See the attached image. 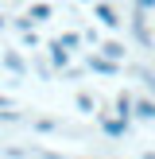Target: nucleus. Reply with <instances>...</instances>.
<instances>
[{
  "mask_svg": "<svg viewBox=\"0 0 155 159\" xmlns=\"http://www.w3.org/2000/svg\"><path fill=\"white\" fill-rule=\"evenodd\" d=\"M93 16H97V20L105 23L108 31H120V27H124V20L116 16V8L108 4V0H97V4H93Z\"/></svg>",
  "mask_w": 155,
  "mask_h": 159,
  "instance_id": "1",
  "label": "nucleus"
},
{
  "mask_svg": "<svg viewBox=\"0 0 155 159\" xmlns=\"http://www.w3.org/2000/svg\"><path fill=\"white\" fill-rule=\"evenodd\" d=\"M89 70H93V74L113 78V74H120V70H124V62H113L108 54H89Z\"/></svg>",
  "mask_w": 155,
  "mask_h": 159,
  "instance_id": "2",
  "label": "nucleus"
},
{
  "mask_svg": "<svg viewBox=\"0 0 155 159\" xmlns=\"http://www.w3.org/2000/svg\"><path fill=\"white\" fill-rule=\"evenodd\" d=\"M132 35H136L140 47H151V31H147V12L144 8H136V16H132Z\"/></svg>",
  "mask_w": 155,
  "mask_h": 159,
  "instance_id": "3",
  "label": "nucleus"
},
{
  "mask_svg": "<svg viewBox=\"0 0 155 159\" xmlns=\"http://www.w3.org/2000/svg\"><path fill=\"white\" fill-rule=\"evenodd\" d=\"M101 128H105V136L120 140L124 132H128V120H124V116H105V120H101Z\"/></svg>",
  "mask_w": 155,
  "mask_h": 159,
  "instance_id": "4",
  "label": "nucleus"
},
{
  "mask_svg": "<svg viewBox=\"0 0 155 159\" xmlns=\"http://www.w3.org/2000/svg\"><path fill=\"white\" fill-rule=\"evenodd\" d=\"M101 54H108L113 62H124V58H128V51H124L120 39H108V43H101Z\"/></svg>",
  "mask_w": 155,
  "mask_h": 159,
  "instance_id": "5",
  "label": "nucleus"
},
{
  "mask_svg": "<svg viewBox=\"0 0 155 159\" xmlns=\"http://www.w3.org/2000/svg\"><path fill=\"white\" fill-rule=\"evenodd\" d=\"M116 116H124V120H132V116H136V97H128V93H120V97H116Z\"/></svg>",
  "mask_w": 155,
  "mask_h": 159,
  "instance_id": "6",
  "label": "nucleus"
},
{
  "mask_svg": "<svg viewBox=\"0 0 155 159\" xmlns=\"http://www.w3.org/2000/svg\"><path fill=\"white\" fill-rule=\"evenodd\" d=\"M46 51H51V62H54V66H58V70H62V66H66V62H70V51H66V47L58 43V39H54V43L46 47Z\"/></svg>",
  "mask_w": 155,
  "mask_h": 159,
  "instance_id": "7",
  "label": "nucleus"
},
{
  "mask_svg": "<svg viewBox=\"0 0 155 159\" xmlns=\"http://www.w3.org/2000/svg\"><path fill=\"white\" fill-rule=\"evenodd\" d=\"M4 66L12 70V74H20V78L27 74V62H23V58H20V54H16V51H4Z\"/></svg>",
  "mask_w": 155,
  "mask_h": 159,
  "instance_id": "8",
  "label": "nucleus"
},
{
  "mask_svg": "<svg viewBox=\"0 0 155 159\" xmlns=\"http://www.w3.org/2000/svg\"><path fill=\"white\" fill-rule=\"evenodd\" d=\"M136 116L140 120H155V101L151 97H136Z\"/></svg>",
  "mask_w": 155,
  "mask_h": 159,
  "instance_id": "9",
  "label": "nucleus"
},
{
  "mask_svg": "<svg viewBox=\"0 0 155 159\" xmlns=\"http://www.w3.org/2000/svg\"><path fill=\"white\" fill-rule=\"evenodd\" d=\"M27 16H31V20H35V23L51 20V4H43V0H39V4H31V8H27Z\"/></svg>",
  "mask_w": 155,
  "mask_h": 159,
  "instance_id": "10",
  "label": "nucleus"
},
{
  "mask_svg": "<svg viewBox=\"0 0 155 159\" xmlns=\"http://www.w3.org/2000/svg\"><path fill=\"white\" fill-rule=\"evenodd\" d=\"M58 43L66 47V51H78V47H82V35H78V31H66V35H58Z\"/></svg>",
  "mask_w": 155,
  "mask_h": 159,
  "instance_id": "11",
  "label": "nucleus"
},
{
  "mask_svg": "<svg viewBox=\"0 0 155 159\" xmlns=\"http://www.w3.org/2000/svg\"><path fill=\"white\" fill-rule=\"evenodd\" d=\"M136 74L144 78V85H147V93H151V97H155V74H151V70H136Z\"/></svg>",
  "mask_w": 155,
  "mask_h": 159,
  "instance_id": "12",
  "label": "nucleus"
},
{
  "mask_svg": "<svg viewBox=\"0 0 155 159\" xmlns=\"http://www.w3.org/2000/svg\"><path fill=\"white\" fill-rule=\"evenodd\" d=\"M78 109H82V113H93V101L85 97V93H78Z\"/></svg>",
  "mask_w": 155,
  "mask_h": 159,
  "instance_id": "13",
  "label": "nucleus"
},
{
  "mask_svg": "<svg viewBox=\"0 0 155 159\" xmlns=\"http://www.w3.org/2000/svg\"><path fill=\"white\" fill-rule=\"evenodd\" d=\"M35 128H39V132H54L58 124H54V120H35Z\"/></svg>",
  "mask_w": 155,
  "mask_h": 159,
  "instance_id": "14",
  "label": "nucleus"
},
{
  "mask_svg": "<svg viewBox=\"0 0 155 159\" xmlns=\"http://www.w3.org/2000/svg\"><path fill=\"white\" fill-rule=\"evenodd\" d=\"M136 8H144V12H155V0H136Z\"/></svg>",
  "mask_w": 155,
  "mask_h": 159,
  "instance_id": "15",
  "label": "nucleus"
},
{
  "mask_svg": "<svg viewBox=\"0 0 155 159\" xmlns=\"http://www.w3.org/2000/svg\"><path fill=\"white\" fill-rule=\"evenodd\" d=\"M0 109H12V101H8V97H0Z\"/></svg>",
  "mask_w": 155,
  "mask_h": 159,
  "instance_id": "16",
  "label": "nucleus"
},
{
  "mask_svg": "<svg viewBox=\"0 0 155 159\" xmlns=\"http://www.w3.org/2000/svg\"><path fill=\"white\" fill-rule=\"evenodd\" d=\"M4 27H8V20H4V16H0V31H4Z\"/></svg>",
  "mask_w": 155,
  "mask_h": 159,
  "instance_id": "17",
  "label": "nucleus"
},
{
  "mask_svg": "<svg viewBox=\"0 0 155 159\" xmlns=\"http://www.w3.org/2000/svg\"><path fill=\"white\" fill-rule=\"evenodd\" d=\"M144 159H155V152H147V155H144Z\"/></svg>",
  "mask_w": 155,
  "mask_h": 159,
  "instance_id": "18",
  "label": "nucleus"
}]
</instances>
